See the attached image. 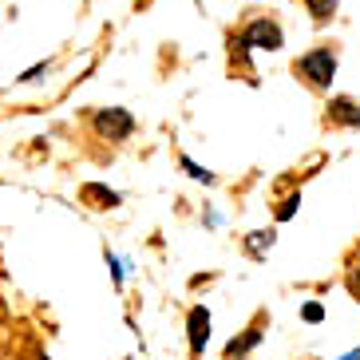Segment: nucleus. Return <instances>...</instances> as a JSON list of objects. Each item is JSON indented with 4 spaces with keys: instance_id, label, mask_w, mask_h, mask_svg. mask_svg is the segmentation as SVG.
I'll return each mask as SVG.
<instances>
[{
    "instance_id": "obj_1",
    "label": "nucleus",
    "mask_w": 360,
    "mask_h": 360,
    "mask_svg": "<svg viewBox=\"0 0 360 360\" xmlns=\"http://www.w3.org/2000/svg\"><path fill=\"white\" fill-rule=\"evenodd\" d=\"M293 72L301 75L309 87L325 91V87L333 84V75H337V48H313V52H305L293 64Z\"/></svg>"
},
{
    "instance_id": "obj_2",
    "label": "nucleus",
    "mask_w": 360,
    "mask_h": 360,
    "mask_svg": "<svg viewBox=\"0 0 360 360\" xmlns=\"http://www.w3.org/2000/svg\"><path fill=\"white\" fill-rule=\"evenodd\" d=\"M91 127H96L99 139L123 143V139L135 135V119H131V111H123V107H103V111H96V115H91Z\"/></svg>"
},
{
    "instance_id": "obj_3",
    "label": "nucleus",
    "mask_w": 360,
    "mask_h": 360,
    "mask_svg": "<svg viewBox=\"0 0 360 360\" xmlns=\"http://www.w3.org/2000/svg\"><path fill=\"white\" fill-rule=\"evenodd\" d=\"M186 333H191V356L198 360L206 352V340H210V309L194 305L191 317H186Z\"/></svg>"
},
{
    "instance_id": "obj_4",
    "label": "nucleus",
    "mask_w": 360,
    "mask_h": 360,
    "mask_svg": "<svg viewBox=\"0 0 360 360\" xmlns=\"http://www.w3.org/2000/svg\"><path fill=\"white\" fill-rule=\"evenodd\" d=\"M242 36L250 40V48H265V52H277V48L285 44V32H281L274 20H254Z\"/></svg>"
},
{
    "instance_id": "obj_5",
    "label": "nucleus",
    "mask_w": 360,
    "mask_h": 360,
    "mask_svg": "<svg viewBox=\"0 0 360 360\" xmlns=\"http://www.w3.org/2000/svg\"><path fill=\"white\" fill-rule=\"evenodd\" d=\"M328 123H337V127H360V103L349 96H340L328 103Z\"/></svg>"
},
{
    "instance_id": "obj_6",
    "label": "nucleus",
    "mask_w": 360,
    "mask_h": 360,
    "mask_svg": "<svg viewBox=\"0 0 360 360\" xmlns=\"http://www.w3.org/2000/svg\"><path fill=\"white\" fill-rule=\"evenodd\" d=\"M79 194H84V202H91L96 210H111V206H119V202H123V194L111 191V186H103V182H87Z\"/></svg>"
},
{
    "instance_id": "obj_7",
    "label": "nucleus",
    "mask_w": 360,
    "mask_h": 360,
    "mask_svg": "<svg viewBox=\"0 0 360 360\" xmlns=\"http://www.w3.org/2000/svg\"><path fill=\"white\" fill-rule=\"evenodd\" d=\"M262 345V325H250L242 333V337H233L230 345H226V360H238V356H245L250 349H257Z\"/></svg>"
},
{
    "instance_id": "obj_8",
    "label": "nucleus",
    "mask_w": 360,
    "mask_h": 360,
    "mask_svg": "<svg viewBox=\"0 0 360 360\" xmlns=\"http://www.w3.org/2000/svg\"><path fill=\"white\" fill-rule=\"evenodd\" d=\"M337 4H340V0H305V8H309V16H313V24H328V16L337 12Z\"/></svg>"
},
{
    "instance_id": "obj_9",
    "label": "nucleus",
    "mask_w": 360,
    "mask_h": 360,
    "mask_svg": "<svg viewBox=\"0 0 360 360\" xmlns=\"http://www.w3.org/2000/svg\"><path fill=\"white\" fill-rule=\"evenodd\" d=\"M179 167H182V170H186V174H191V179H194V182H206V186H210V182H214V170H206V167H198V162H194V159H191V155H182V159H179Z\"/></svg>"
},
{
    "instance_id": "obj_10",
    "label": "nucleus",
    "mask_w": 360,
    "mask_h": 360,
    "mask_svg": "<svg viewBox=\"0 0 360 360\" xmlns=\"http://www.w3.org/2000/svg\"><path fill=\"white\" fill-rule=\"evenodd\" d=\"M265 245H274V230H269V233H250V254H254V257H262L265 254Z\"/></svg>"
},
{
    "instance_id": "obj_11",
    "label": "nucleus",
    "mask_w": 360,
    "mask_h": 360,
    "mask_svg": "<svg viewBox=\"0 0 360 360\" xmlns=\"http://www.w3.org/2000/svg\"><path fill=\"white\" fill-rule=\"evenodd\" d=\"M301 317H305V321H309V325H321V321H325V309H321V305H317V301H309V305H305V309H301Z\"/></svg>"
},
{
    "instance_id": "obj_12",
    "label": "nucleus",
    "mask_w": 360,
    "mask_h": 360,
    "mask_svg": "<svg viewBox=\"0 0 360 360\" xmlns=\"http://www.w3.org/2000/svg\"><path fill=\"white\" fill-rule=\"evenodd\" d=\"M297 202H301V198H297V194H293V198H285V202H281V206H277V218H281V222H285V218H293V214H297Z\"/></svg>"
},
{
    "instance_id": "obj_13",
    "label": "nucleus",
    "mask_w": 360,
    "mask_h": 360,
    "mask_svg": "<svg viewBox=\"0 0 360 360\" xmlns=\"http://www.w3.org/2000/svg\"><path fill=\"white\" fill-rule=\"evenodd\" d=\"M349 293H352V297H356V301H360V262H356V265H352V269H349Z\"/></svg>"
},
{
    "instance_id": "obj_14",
    "label": "nucleus",
    "mask_w": 360,
    "mask_h": 360,
    "mask_svg": "<svg viewBox=\"0 0 360 360\" xmlns=\"http://www.w3.org/2000/svg\"><path fill=\"white\" fill-rule=\"evenodd\" d=\"M107 265H111V277H115V285H123V265H119V257H111V250H107Z\"/></svg>"
},
{
    "instance_id": "obj_15",
    "label": "nucleus",
    "mask_w": 360,
    "mask_h": 360,
    "mask_svg": "<svg viewBox=\"0 0 360 360\" xmlns=\"http://www.w3.org/2000/svg\"><path fill=\"white\" fill-rule=\"evenodd\" d=\"M44 72H48V64H36V68H28V72H24L20 79H24V84H32V79H40Z\"/></svg>"
},
{
    "instance_id": "obj_16",
    "label": "nucleus",
    "mask_w": 360,
    "mask_h": 360,
    "mask_svg": "<svg viewBox=\"0 0 360 360\" xmlns=\"http://www.w3.org/2000/svg\"><path fill=\"white\" fill-rule=\"evenodd\" d=\"M340 360H360V349H352L349 356H340Z\"/></svg>"
}]
</instances>
